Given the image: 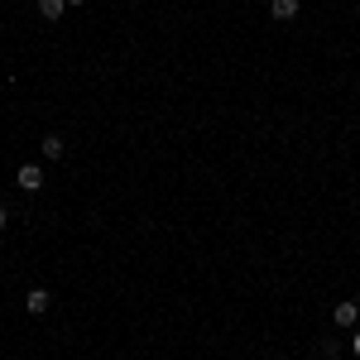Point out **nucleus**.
Instances as JSON below:
<instances>
[{"mask_svg": "<svg viewBox=\"0 0 360 360\" xmlns=\"http://www.w3.org/2000/svg\"><path fill=\"white\" fill-rule=\"evenodd\" d=\"M68 5H86V0H68Z\"/></svg>", "mask_w": 360, "mask_h": 360, "instance_id": "nucleus-9", "label": "nucleus"}, {"mask_svg": "<svg viewBox=\"0 0 360 360\" xmlns=\"http://www.w3.org/2000/svg\"><path fill=\"white\" fill-rule=\"evenodd\" d=\"M34 5H39V15H44V20H63V10H68V0H34Z\"/></svg>", "mask_w": 360, "mask_h": 360, "instance_id": "nucleus-6", "label": "nucleus"}, {"mask_svg": "<svg viewBox=\"0 0 360 360\" xmlns=\"http://www.w3.org/2000/svg\"><path fill=\"white\" fill-rule=\"evenodd\" d=\"M298 10H303L298 0H269V15H274L278 25H288V20H298Z\"/></svg>", "mask_w": 360, "mask_h": 360, "instance_id": "nucleus-3", "label": "nucleus"}, {"mask_svg": "<svg viewBox=\"0 0 360 360\" xmlns=\"http://www.w3.org/2000/svg\"><path fill=\"white\" fill-rule=\"evenodd\" d=\"M5 226H10V212H5V202H0V231H5Z\"/></svg>", "mask_w": 360, "mask_h": 360, "instance_id": "nucleus-8", "label": "nucleus"}, {"mask_svg": "<svg viewBox=\"0 0 360 360\" xmlns=\"http://www.w3.org/2000/svg\"><path fill=\"white\" fill-rule=\"evenodd\" d=\"M63 149H68V144H63L58 135H44V139H39V154H44L49 164H58V159H63Z\"/></svg>", "mask_w": 360, "mask_h": 360, "instance_id": "nucleus-5", "label": "nucleus"}, {"mask_svg": "<svg viewBox=\"0 0 360 360\" xmlns=\"http://www.w3.org/2000/svg\"><path fill=\"white\" fill-rule=\"evenodd\" d=\"M351 351H356V360H360V327H356V336H351Z\"/></svg>", "mask_w": 360, "mask_h": 360, "instance_id": "nucleus-7", "label": "nucleus"}, {"mask_svg": "<svg viewBox=\"0 0 360 360\" xmlns=\"http://www.w3.org/2000/svg\"><path fill=\"white\" fill-rule=\"evenodd\" d=\"M25 307H29V312H49V307H53V293H49V288H29Z\"/></svg>", "mask_w": 360, "mask_h": 360, "instance_id": "nucleus-4", "label": "nucleus"}, {"mask_svg": "<svg viewBox=\"0 0 360 360\" xmlns=\"http://www.w3.org/2000/svg\"><path fill=\"white\" fill-rule=\"evenodd\" d=\"M15 183H20V193H39V188H44V168L39 164H20L15 168Z\"/></svg>", "mask_w": 360, "mask_h": 360, "instance_id": "nucleus-2", "label": "nucleus"}, {"mask_svg": "<svg viewBox=\"0 0 360 360\" xmlns=\"http://www.w3.org/2000/svg\"><path fill=\"white\" fill-rule=\"evenodd\" d=\"M356 250H360V236H356Z\"/></svg>", "mask_w": 360, "mask_h": 360, "instance_id": "nucleus-10", "label": "nucleus"}, {"mask_svg": "<svg viewBox=\"0 0 360 360\" xmlns=\"http://www.w3.org/2000/svg\"><path fill=\"white\" fill-rule=\"evenodd\" d=\"M0 5H5V0H0Z\"/></svg>", "mask_w": 360, "mask_h": 360, "instance_id": "nucleus-11", "label": "nucleus"}, {"mask_svg": "<svg viewBox=\"0 0 360 360\" xmlns=\"http://www.w3.org/2000/svg\"><path fill=\"white\" fill-rule=\"evenodd\" d=\"M332 322H336V327H351V332H356V327H360V298L336 303V307H332Z\"/></svg>", "mask_w": 360, "mask_h": 360, "instance_id": "nucleus-1", "label": "nucleus"}]
</instances>
